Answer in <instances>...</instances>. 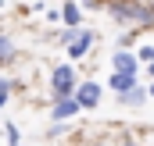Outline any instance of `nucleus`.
Here are the masks:
<instances>
[{"instance_id": "1", "label": "nucleus", "mask_w": 154, "mask_h": 146, "mask_svg": "<svg viewBox=\"0 0 154 146\" xmlns=\"http://www.w3.org/2000/svg\"><path fill=\"white\" fill-rule=\"evenodd\" d=\"M72 89H75V75H72V68L65 64V68H57V72H54V93L65 100Z\"/></svg>"}, {"instance_id": "2", "label": "nucleus", "mask_w": 154, "mask_h": 146, "mask_svg": "<svg viewBox=\"0 0 154 146\" xmlns=\"http://www.w3.org/2000/svg\"><path fill=\"white\" fill-rule=\"evenodd\" d=\"M115 14L118 18H133V22H151L154 18L151 11H143V7H136V4H115Z\"/></svg>"}, {"instance_id": "3", "label": "nucleus", "mask_w": 154, "mask_h": 146, "mask_svg": "<svg viewBox=\"0 0 154 146\" xmlns=\"http://www.w3.org/2000/svg\"><path fill=\"white\" fill-rule=\"evenodd\" d=\"M79 107H82L79 100H68V96H65V100H61V104L54 107V118H57V121H65V118H72V114H79Z\"/></svg>"}, {"instance_id": "4", "label": "nucleus", "mask_w": 154, "mask_h": 146, "mask_svg": "<svg viewBox=\"0 0 154 146\" xmlns=\"http://www.w3.org/2000/svg\"><path fill=\"white\" fill-rule=\"evenodd\" d=\"M97 100H100V89H97V86H82V89H79V104H82V107H93Z\"/></svg>"}, {"instance_id": "5", "label": "nucleus", "mask_w": 154, "mask_h": 146, "mask_svg": "<svg viewBox=\"0 0 154 146\" xmlns=\"http://www.w3.org/2000/svg\"><path fill=\"white\" fill-rule=\"evenodd\" d=\"M111 86H115L118 93H125V89H133L136 82H133V72H118L115 78H111Z\"/></svg>"}, {"instance_id": "6", "label": "nucleus", "mask_w": 154, "mask_h": 146, "mask_svg": "<svg viewBox=\"0 0 154 146\" xmlns=\"http://www.w3.org/2000/svg\"><path fill=\"white\" fill-rule=\"evenodd\" d=\"M90 32H82V36L75 39V43H72V50H68V57H82V54H86V46H90Z\"/></svg>"}, {"instance_id": "7", "label": "nucleus", "mask_w": 154, "mask_h": 146, "mask_svg": "<svg viewBox=\"0 0 154 146\" xmlns=\"http://www.w3.org/2000/svg\"><path fill=\"white\" fill-rule=\"evenodd\" d=\"M115 68H118V72H136V57H133V54H118V57H115Z\"/></svg>"}, {"instance_id": "8", "label": "nucleus", "mask_w": 154, "mask_h": 146, "mask_svg": "<svg viewBox=\"0 0 154 146\" xmlns=\"http://www.w3.org/2000/svg\"><path fill=\"white\" fill-rule=\"evenodd\" d=\"M65 22H68V25L79 22V7H75V4H65Z\"/></svg>"}, {"instance_id": "9", "label": "nucleus", "mask_w": 154, "mask_h": 146, "mask_svg": "<svg viewBox=\"0 0 154 146\" xmlns=\"http://www.w3.org/2000/svg\"><path fill=\"white\" fill-rule=\"evenodd\" d=\"M7 89H11V86H7V82H0V107H4V100H7Z\"/></svg>"}, {"instance_id": "10", "label": "nucleus", "mask_w": 154, "mask_h": 146, "mask_svg": "<svg viewBox=\"0 0 154 146\" xmlns=\"http://www.w3.org/2000/svg\"><path fill=\"white\" fill-rule=\"evenodd\" d=\"M4 50H7V39H0V54H4Z\"/></svg>"}, {"instance_id": "11", "label": "nucleus", "mask_w": 154, "mask_h": 146, "mask_svg": "<svg viewBox=\"0 0 154 146\" xmlns=\"http://www.w3.org/2000/svg\"><path fill=\"white\" fill-rule=\"evenodd\" d=\"M151 78H154V61H151Z\"/></svg>"}, {"instance_id": "12", "label": "nucleus", "mask_w": 154, "mask_h": 146, "mask_svg": "<svg viewBox=\"0 0 154 146\" xmlns=\"http://www.w3.org/2000/svg\"><path fill=\"white\" fill-rule=\"evenodd\" d=\"M151 93H154V86H151Z\"/></svg>"}]
</instances>
